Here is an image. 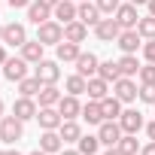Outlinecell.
Listing matches in <instances>:
<instances>
[{
  "label": "cell",
  "instance_id": "cell-1",
  "mask_svg": "<svg viewBox=\"0 0 155 155\" xmlns=\"http://www.w3.org/2000/svg\"><path fill=\"white\" fill-rule=\"evenodd\" d=\"M21 137H25V122L21 119H15V116H3L0 119V143L15 146Z\"/></svg>",
  "mask_w": 155,
  "mask_h": 155
},
{
  "label": "cell",
  "instance_id": "cell-2",
  "mask_svg": "<svg viewBox=\"0 0 155 155\" xmlns=\"http://www.w3.org/2000/svg\"><path fill=\"white\" fill-rule=\"evenodd\" d=\"M37 40H40L43 46H58V43L64 40V25H61V21H55V18H49V21L37 25Z\"/></svg>",
  "mask_w": 155,
  "mask_h": 155
},
{
  "label": "cell",
  "instance_id": "cell-3",
  "mask_svg": "<svg viewBox=\"0 0 155 155\" xmlns=\"http://www.w3.org/2000/svg\"><path fill=\"white\" fill-rule=\"evenodd\" d=\"M61 61L55 58V61H49V58H43L40 64H34V76L43 82V85H58V79H61V67H58Z\"/></svg>",
  "mask_w": 155,
  "mask_h": 155
},
{
  "label": "cell",
  "instance_id": "cell-4",
  "mask_svg": "<svg viewBox=\"0 0 155 155\" xmlns=\"http://www.w3.org/2000/svg\"><path fill=\"white\" fill-rule=\"evenodd\" d=\"M122 125H119V119H104L101 125H97V137H101V146H119V140H122Z\"/></svg>",
  "mask_w": 155,
  "mask_h": 155
},
{
  "label": "cell",
  "instance_id": "cell-5",
  "mask_svg": "<svg viewBox=\"0 0 155 155\" xmlns=\"http://www.w3.org/2000/svg\"><path fill=\"white\" fill-rule=\"evenodd\" d=\"M91 31H94V37H97L101 43H116L119 34H122V25L116 21V15H110V18H101Z\"/></svg>",
  "mask_w": 155,
  "mask_h": 155
},
{
  "label": "cell",
  "instance_id": "cell-6",
  "mask_svg": "<svg viewBox=\"0 0 155 155\" xmlns=\"http://www.w3.org/2000/svg\"><path fill=\"white\" fill-rule=\"evenodd\" d=\"M37 113H40V104H37L34 97H25V94H18V97L12 101V116H15V119H21V122H31V119H37Z\"/></svg>",
  "mask_w": 155,
  "mask_h": 155
},
{
  "label": "cell",
  "instance_id": "cell-7",
  "mask_svg": "<svg viewBox=\"0 0 155 155\" xmlns=\"http://www.w3.org/2000/svg\"><path fill=\"white\" fill-rule=\"evenodd\" d=\"M113 94H116L122 104H134L137 94H140V88H137V82L131 79V76H122V79L113 82Z\"/></svg>",
  "mask_w": 155,
  "mask_h": 155
},
{
  "label": "cell",
  "instance_id": "cell-8",
  "mask_svg": "<svg viewBox=\"0 0 155 155\" xmlns=\"http://www.w3.org/2000/svg\"><path fill=\"white\" fill-rule=\"evenodd\" d=\"M3 43L21 49V46L28 43V28H25L21 21H9V25H3Z\"/></svg>",
  "mask_w": 155,
  "mask_h": 155
},
{
  "label": "cell",
  "instance_id": "cell-9",
  "mask_svg": "<svg viewBox=\"0 0 155 155\" xmlns=\"http://www.w3.org/2000/svg\"><path fill=\"white\" fill-rule=\"evenodd\" d=\"M116 46L122 49V55H137V49H143V37H140L137 28H131V31H122L119 34Z\"/></svg>",
  "mask_w": 155,
  "mask_h": 155
},
{
  "label": "cell",
  "instance_id": "cell-10",
  "mask_svg": "<svg viewBox=\"0 0 155 155\" xmlns=\"http://www.w3.org/2000/svg\"><path fill=\"white\" fill-rule=\"evenodd\" d=\"M119 125H122V131H125V134H137V131H143V128H146V119H143V113H140V110H122Z\"/></svg>",
  "mask_w": 155,
  "mask_h": 155
},
{
  "label": "cell",
  "instance_id": "cell-11",
  "mask_svg": "<svg viewBox=\"0 0 155 155\" xmlns=\"http://www.w3.org/2000/svg\"><path fill=\"white\" fill-rule=\"evenodd\" d=\"M28 76V61L18 55V58H6V64H3V79H9V82H21Z\"/></svg>",
  "mask_w": 155,
  "mask_h": 155
},
{
  "label": "cell",
  "instance_id": "cell-12",
  "mask_svg": "<svg viewBox=\"0 0 155 155\" xmlns=\"http://www.w3.org/2000/svg\"><path fill=\"white\" fill-rule=\"evenodd\" d=\"M37 122H40V128H43V131H58V128H61V122H64V116L58 113V107H40Z\"/></svg>",
  "mask_w": 155,
  "mask_h": 155
},
{
  "label": "cell",
  "instance_id": "cell-13",
  "mask_svg": "<svg viewBox=\"0 0 155 155\" xmlns=\"http://www.w3.org/2000/svg\"><path fill=\"white\" fill-rule=\"evenodd\" d=\"M97 67H101V58L94 52H82L79 58H76V73L85 76V79H91V76H97Z\"/></svg>",
  "mask_w": 155,
  "mask_h": 155
},
{
  "label": "cell",
  "instance_id": "cell-14",
  "mask_svg": "<svg viewBox=\"0 0 155 155\" xmlns=\"http://www.w3.org/2000/svg\"><path fill=\"white\" fill-rule=\"evenodd\" d=\"M116 21L122 25V31H131V28H137V21H140V12H137V6L131 3H122L119 9H116Z\"/></svg>",
  "mask_w": 155,
  "mask_h": 155
},
{
  "label": "cell",
  "instance_id": "cell-15",
  "mask_svg": "<svg viewBox=\"0 0 155 155\" xmlns=\"http://www.w3.org/2000/svg\"><path fill=\"white\" fill-rule=\"evenodd\" d=\"M82 55V49H79V43H70V40H61L58 46H55V58L61 61V64H76V58Z\"/></svg>",
  "mask_w": 155,
  "mask_h": 155
},
{
  "label": "cell",
  "instance_id": "cell-16",
  "mask_svg": "<svg viewBox=\"0 0 155 155\" xmlns=\"http://www.w3.org/2000/svg\"><path fill=\"white\" fill-rule=\"evenodd\" d=\"M58 113H61L64 119H79V116H82L79 97H76V94H64V97L58 101Z\"/></svg>",
  "mask_w": 155,
  "mask_h": 155
},
{
  "label": "cell",
  "instance_id": "cell-17",
  "mask_svg": "<svg viewBox=\"0 0 155 155\" xmlns=\"http://www.w3.org/2000/svg\"><path fill=\"white\" fill-rule=\"evenodd\" d=\"M76 12H79V6H76L73 0H61V3L52 9V18L61 21V25H67V21H76Z\"/></svg>",
  "mask_w": 155,
  "mask_h": 155
},
{
  "label": "cell",
  "instance_id": "cell-18",
  "mask_svg": "<svg viewBox=\"0 0 155 155\" xmlns=\"http://www.w3.org/2000/svg\"><path fill=\"white\" fill-rule=\"evenodd\" d=\"M101 9H97V3H88V0H82L79 3V12H76V18H79L82 25H88V28H94L97 21H101Z\"/></svg>",
  "mask_w": 155,
  "mask_h": 155
},
{
  "label": "cell",
  "instance_id": "cell-19",
  "mask_svg": "<svg viewBox=\"0 0 155 155\" xmlns=\"http://www.w3.org/2000/svg\"><path fill=\"white\" fill-rule=\"evenodd\" d=\"M40 149H43L46 155H55V152H61V149H64V140H61V134H58V131H43V134H40Z\"/></svg>",
  "mask_w": 155,
  "mask_h": 155
},
{
  "label": "cell",
  "instance_id": "cell-20",
  "mask_svg": "<svg viewBox=\"0 0 155 155\" xmlns=\"http://www.w3.org/2000/svg\"><path fill=\"white\" fill-rule=\"evenodd\" d=\"M64 40H70V43H85V40H88V25H82L79 18H76V21H67V25H64Z\"/></svg>",
  "mask_w": 155,
  "mask_h": 155
},
{
  "label": "cell",
  "instance_id": "cell-21",
  "mask_svg": "<svg viewBox=\"0 0 155 155\" xmlns=\"http://www.w3.org/2000/svg\"><path fill=\"white\" fill-rule=\"evenodd\" d=\"M58 134H61L64 143H79V137H82V125L76 122V119H64L61 128H58Z\"/></svg>",
  "mask_w": 155,
  "mask_h": 155
},
{
  "label": "cell",
  "instance_id": "cell-22",
  "mask_svg": "<svg viewBox=\"0 0 155 155\" xmlns=\"http://www.w3.org/2000/svg\"><path fill=\"white\" fill-rule=\"evenodd\" d=\"M85 94H88V101H104V97L110 94V82L104 79V76H91V79H88V88H85Z\"/></svg>",
  "mask_w": 155,
  "mask_h": 155
},
{
  "label": "cell",
  "instance_id": "cell-23",
  "mask_svg": "<svg viewBox=\"0 0 155 155\" xmlns=\"http://www.w3.org/2000/svg\"><path fill=\"white\" fill-rule=\"evenodd\" d=\"M43 52H46V46H43L40 40H28V43L21 46V58H25L28 64H40V61H43Z\"/></svg>",
  "mask_w": 155,
  "mask_h": 155
},
{
  "label": "cell",
  "instance_id": "cell-24",
  "mask_svg": "<svg viewBox=\"0 0 155 155\" xmlns=\"http://www.w3.org/2000/svg\"><path fill=\"white\" fill-rule=\"evenodd\" d=\"M49 18H52V9L43 6L40 0H34V3L28 6V21H31V25H43V21H49Z\"/></svg>",
  "mask_w": 155,
  "mask_h": 155
},
{
  "label": "cell",
  "instance_id": "cell-25",
  "mask_svg": "<svg viewBox=\"0 0 155 155\" xmlns=\"http://www.w3.org/2000/svg\"><path fill=\"white\" fill-rule=\"evenodd\" d=\"M79 119H85L88 125H101V122H104L101 101H88V104H82V116H79Z\"/></svg>",
  "mask_w": 155,
  "mask_h": 155
},
{
  "label": "cell",
  "instance_id": "cell-26",
  "mask_svg": "<svg viewBox=\"0 0 155 155\" xmlns=\"http://www.w3.org/2000/svg\"><path fill=\"white\" fill-rule=\"evenodd\" d=\"M85 88H88V79L79 76V73H73V76L64 79V91H67V94H76V97H79V94H85Z\"/></svg>",
  "mask_w": 155,
  "mask_h": 155
},
{
  "label": "cell",
  "instance_id": "cell-27",
  "mask_svg": "<svg viewBox=\"0 0 155 155\" xmlns=\"http://www.w3.org/2000/svg\"><path fill=\"white\" fill-rule=\"evenodd\" d=\"M64 94L58 91V85H43L40 88V94H37V101H40V107H58V101H61Z\"/></svg>",
  "mask_w": 155,
  "mask_h": 155
},
{
  "label": "cell",
  "instance_id": "cell-28",
  "mask_svg": "<svg viewBox=\"0 0 155 155\" xmlns=\"http://www.w3.org/2000/svg\"><path fill=\"white\" fill-rule=\"evenodd\" d=\"M76 149H79L82 155H97V149H101V137H97V134H82L79 143H76Z\"/></svg>",
  "mask_w": 155,
  "mask_h": 155
},
{
  "label": "cell",
  "instance_id": "cell-29",
  "mask_svg": "<svg viewBox=\"0 0 155 155\" xmlns=\"http://www.w3.org/2000/svg\"><path fill=\"white\" fill-rule=\"evenodd\" d=\"M101 110H104V119H119V116H122V101H119L116 94H113V97L107 94V97L101 101Z\"/></svg>",
  "mask_w": 155,
  "mask_h": 155
},
{
  "label": "cell",
  "instance_id": "cell-30",
  "mask_svg": "<svg viewBox=\"0 0 155 155\" xmlns=\"http://www.w3.org/2000/svg\"><path fill=\"white\" fill-rule=\"evenodd\" d=\"M97 76H104L107 82H116V79H122L119 61H101V67H97Z\"/></svg>",
  "mask_w": 155,
  "mask_h": 155
},
{
  "label": "cell",
  "instance_id": "cell-31",
  "mask_svg": "<svg viewBox=\"0 0 155 155\" xmlns=\"http://www.w3.org/2000/svg\"><path fill=\"white\" fill-rule=\"evenodd\" d=\"M40 88H43V82L37 79V76H25V79L18 82V94H25V97H37Z\"/></svg>",
  "mask_w": 155,
  "mask_h": 155
},
{
  "label": "cell",
  "instance_id": "cell-32",
  "mask_svg": "<svg viewBox=\"0 0 155 155\" xmlns=\"http://www.w3.org/2000/svg\"><path fill=\"white\" fill-rule=\"evenodd\" d=\"M140 61H137V55H122L119 58V70H122V76H137L140 73Z\"/></svg>",
  "mask_w": 155,
  "mask_h": 155
},
{
  "label": "cell",
  "instance_id": "cell-33",
  "mask_svg": "<svg viewBox=\"0 0 155 155\" xmlns=\"http://www.w3.org/2000/svg\"><path fill=\"white\" fill-rule=\"evenodd\" d=\"M119 149H122L125 155H137L143 146L137 143V134H122V140H119Z\"/></svg>",
  "mask_w": 155,
  "mask_h": 155
},
{
  "label": "cell",
  "instance_id": "cell-34",
  "mask_svg": "<svg viewBox=\"0 0 155 155\" xmlns=\"http://www.w3.org/2000/svg\"><path fill=\"white\" fill-rule=\"evenodd\" d=\"M137 31H140L143 40H155V15H143L137 21Z\"/></svg>",
  "mask_w": 155,
  "mask_h": 155
},
{
  "label": "cell",
  "instance_id": "cell-35",
  "mask_svg": "<svg viewBox=\"0 0 155 155\" xmlns=\"http://www.w3.org/2000/svg\"><path fill=\"white\" fill-rule=\"evenodd\" d=\"M137 79H140V85H155V64H152V61H146V64L140 67Z\"/></svg>",
  "mask_w": 155,
  "mask_h": 155
},
{
  "label": "cell",
  "instance_id": "cell-36",
  "mask_svg": "<svg viewBox=\"0 0 155 155\" xmlns=\"http://www.w3.org/2000/svg\"><path fill=\"white\" fill-rule=\"evenodd\" d=\"M94 3H97V9L104 15H116V9L122 6V0H94Z\"/></svg>",
  "mask_w": 155,
  "mask_h": 155
},
{
  "label": "cell",
  "instance_id": "cell-37",
  "mask_svg": "<svg viewBox=\"0 0 155 155\" xmlns=\"http://www.w3.org/2000/svg\"><path fill=\"white\" fill-rule=\"evenodd\" d=\"M137 101H143V104L155 107V85H140V94H137Z\"/></svg>",
  "mask_w": 155,
  "mask_h": 155
},
{
  "label": "cell",
  "instance_id": "cell-38",
  "mask_svg": "<svg viewBox=\"0 0 155 155\" xmlns=\"http://www.w3.org/2000/svg\"><path fill=\"white\" fill-rule=\"evenodd\" d=\"M140 52H143V58H146V61H152V64H155V40H143V49H140Z\"/></svg>",
  "mask_w": 155,
  "mask_h": 155
},
{
  "label": "cell",
  "instance_id": "cell-39",
  "mask_svg": "<svg viewBox=\"0 0 155 155\" xmlns=\"http://www.w3.org/2000/svg\"><path fill=\"white\" fill-rule=\"evenodd\" d=\"M6 3H9L12 9H28V6L34 3V0H6Z\"/></svg>",
  "mask_w": 155,
  "mask_h": 155
},
{
  "label": "cell",
  "instance_id": "cell-40",
  "mask_svg": "<svg viewBox=\"0 0 155 155\" xmlns=\"http://www.w3.org/2000/svg\"><path fill=\"white\" fill-rule=\"evenodd\" d=\"M140 155H155V140H149V143L140 149Z\"/></svg>",
  "mask_w": 155,
  "mask_h": 155
},
{
  "label": "cell",
  "instance_id": "cell-41",
  "mask_svg": "<svg viewBox=\"0 0 155 155\" xmlns=\"http://www.w3.org/2000/svg\"><path fill=\"white\" fill-rule=\"evenodd\" d=\"M146 137L155 140V122H146Z\"/></svg>",
  "mask_w": 155,
  "mask_h": 155
},
{
  "label": "cell",
  "instance_id": "cell-42",
  "mask_svg": "<svg viewBox=\"0 0 155 155\" xmlns=\"http://www.w3.org/2000/svg\"><path fill=\"white\" fill-rule=\"evenodd\" d=\"M104 155H125V152H122L119 146H107V152H104Z\"/></svg>",
  "mask_w": 155,
  "mask_h": 155
},
{
  "label": "cell",
  "instance_id": "cell-43",
  "mask_svg": "<svg viewBox=\"0 0 155 155\" xmlns=\"http://www.w3.org/2000/svg\"><path fill=\"white\" fill-rule=\"evenodd\" d=\"M6 58H9L6 55V43H0V64H6Z\"/></svg>",
  "mask_w": 155,
  "mask_h": 155
},
{
  "label": "cell",
  "instance_id": "cell-44",
  "mask_svg": "<svg viewBox=\"0 0 155 155\" xmlns=\"http://www.w3.org/2000/svg\"><path fill=\"white\" fill-rule=\"evenodd\" d=\"M40 3H43V6H49V9H55V6L61 3V0H40Z\"/></svg>",
  "mask_w": 155,
  "mask_h": 155
},
{
  "label": "cell",
  "instance_id": "cell-45",
  "mask_svg": "<svg viewBox=\"0 0 155 155\" xmlns=\"http://www.w3.org/2000/svg\"><path fill=\"white\" fill-rule=\"evenodd\" d=\"M58 155H82V152H79V149H61Z\"/></svg>",
  "mask_w": 155,
  "mask_h": 155
},
{
  "label": "cell",
  "instance_id": "cell-46",
  "mask_svg": "<svg viewBox=\"0 0 155 155\" xmlns=\"http://www.w3.org/2000/svg\"><path fill=\"white\" fill-rule=\"evenodd\" d=\"M146 9H149V15H155V0H149V3H146Z\"/></svg>",
  "mask_w": 155,
  "mask_h": 155
},
{
  "label": "cell",
  "instance_id": "cell-47",
  "mask_svg": "<svg viewBox=\"0 0 155 155\" xmlns=\"http://www.w3.org/2000/svg\"><path fill=\"white\" fill-rule=\"evenodd\" d=\"M131 3H134V6H146V3H149V0H131Z\"/></svg>",
  "mask_w": 155,
  "mask_h": 155
},
{
  "label": "cell",
  "instance_id": "cell-48",
  "mask_svg": "<svg viewBox=\"0 0 155 155\" xmlns=\"http://www.w3.org/2000/svg\"><path fill=\"white\" fill-rule=\"evenodd\" d=\"M28 155H46V152H43V149H34V152H28Z\"/></svg>",
  "mask_w": 155,
  "mask_h": 155
},
{
  "label": "cell",
  "instance_id": "cell-49",
  "mask_svg": "<svg viewBox=\"0 0 155 155\" xmlns=\"http://www.w3.org/2000/svg\"><path fill=\"white\" fill-rule=\"evenodd\" d=\"M0 119H3V97H0Z\"/></svg>",
  "mask_w": 155,
  "mask_h": 155
},
{
  "label": "cell",
  "instance_id": "cell-50",
  "mask_svg": "<svg viewBox=\"0 0 155 155\" xmlns=\"http://www.w3.org/2000/svg\"><path fill=\"white\" fill-rule=\"evenodd\" d=\"M0 43H3V25H0Z\"/></svg>",
  "mask_w": 155,
  "mask_h": 155
},
{
  "label": "cell",
  "instance_id": "cell-51",
  "mask_svg": "<svg viewBox=\"0 0 155 155\" xmlns=\"http://www.w3.org/2000/svg\"><path fill=\"white\" fill-rule=\"evenodd\" d=\"M0 155H9V149H0Z\"/></svg>",
  "mask_w": 155,
  "mask_h": 155
},
{
  "label": "cell",
  "instance_id": "cell-52",
  "mask_svg": "<svg viewBox=\"0 0 155 155\" xmlns=\"http://www.w3.org/2000/svg\"><path fill=\"white\" fill-rule=\"evenodd\" d=\"M9 155H21V152H15V149H9Z\"/></svg>",
  "mask_w": 155,
  "mask_h": 155
},
{
  "label": "cell",
  "instance_id": "cell-53",
  "mask_svg": "<svg viewBox=\"0 0 155 155\" xmlns=\"http://www.w3.org/2000/svg\"><path fill=\"white\" fill-rule=\"evenodd\" d=\"M152 113H155V107H152Z\"/></svg>",
  "mask_w": 155,
  "mask_h": 155
},
{
  "label": "cell",
  "instance_id": "cell-54",
  "mask_svg": "<svg viewBox=\"0 0 155 155\" xmlns=\"http://www.w3.org/2000/svg\"><path fill=\"white\" fill-rule=\"evenodd\" d=\"M79 3H82V0H79Z\"/></svg>",
  "mask_w": 155,
  "mask_h": 155
},
{
  "label": "cell",
  "instance_id": "cell-55",
  "mask_svg": "<svg viewBox=\"0 0 155 155\" xmlns=\"http://www.w3.org/2000/svg\"><path fill=\"white\" fill-rule=\"evenodd\" d=\"M0 76H3V73H0Z\"/></svg>",
  "mask_w": 155,
  "mask_h": 155
}]
</instances>
